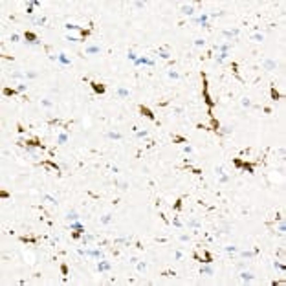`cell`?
<instances>
[{"instance_id":"54","label":"cell","mask_w":286,"mask_h":286,"mask_svg":"<svg viewBox=\"0 0 286 286\" xmlns=\"http://www.w3.org/2000/svg\"><path fill=\"white\" fill-rule=\"evenodd\" d=\"M173 207H174L176 211H178L180 207H182V200H176V202H174V205H173Z\"/></svg>"},{"instance_id":"6","label":"cell","mask_w":286,"mask_h":286,"mask_svg":"<svg viewBox=\"0 0 286 286\" xmlns=\"http://www.w3.org/2000/svg\"><path fill=\"white\" fill-rule=\"evenodd\" d=\"M90 85H92V90H94L95 94H105V90H107V88H105V85H101V83H95V81H92Z\"/></svg>"},{"instance_id":"7","label":"cell","mask_w":286,"mask_h":286,"mask_svg":"<svg viewBox=\"0 0 286 286\" xmlns=\"http://www.w3.org/2000/svg\"><path fill=\"white\" fill-rule=\"evenodd\" d=\"M110 262H107L105 259H101V261H97V271H108L110 270Z\"/></svg>"},{"instance_id":"52","label":"cell","mask_w":286,"mask_h":286,"mask_svg":"<svg viewBox=\"0 0 286 286\" xmlns=\"http://www.w3.org/2000/svg\"><path fill=\"white\" fill-rule=\"evenodd\" d=\"M119 189H121V191H127V189H129V183H127V182H121V183H119Z\"/></svg>"},{"instance_id":"44","label":"cell","mask_w":286,"mask_h":286,"mask_svg":"<svg viewBox=\"0 0 286 286\" xmlns=\"http://www.w3.org/2000/svg\"><path fill=\"white\" fill-rule=\"evenodd\" d=\"M41 105H42V107H48V108L53 107V103H51V101H48V99H41Z\"/></svg>"},{"instance_id":"58","label":"cell","mask_w":286,"mask_h":286,"mask_svg":"<svg viewBox=\"0 0 286 286\" xmlns=\"http://www.w3.org/2000/svg\"><path fill=\"white\" fill-rule=\"evenodd\" d=\"M26 13H33V4H29V6L26 7Z\"/></svg>"},{"instance_id":"27","label":"cell","mask_w":286,"mask_h":286,"mask_svg":"<svg viewBox=\"0 0 286 286\" xmlns=\"http://www.w3.org/2000/svg\"><path fill=\"white\" fill-rule=\"evenodd\" d=\"M42 200L46 202V204H53V205L57 204V198H53L51 195H44V196H42Z\"/></svg>"},{"instance_id":"19","label":"cell","mask_w":286,"mask_h":286,"mask_svg":"<svg viewBox=\"0 0 286 286\" xmlns=\"http://www.w3.org/2000/svg\"><path fill=\"white\" fill-rule=\"evenodd\" d=\"M70 227H72V229H75V231H83V233H85V226H83V224L79 222V220L72 222V224H70Z\"/></svg>"},{"instance_id":"22","label":"cell","mask_w":286,"mask_h":286,"mask_svg":"<svg viewBox=\"0 0 286 286\" xmlns=\"http://www.w3.org/2000/svg\"><path fill=\"white\" fill-rule=\"evenodd\" d=\"M136 268H138L139 273H145V270H147V262H145V261H138V262H136Z\"/></svg>"},{"instance_id":"33","label":"cell","mask_w":286,"mask_h":286,"mask_svg":"<svg viewBox=\"0 0 286 286\" xmlns=\"http://www.w3.org/2000/svg\"><path fill=\"white\" fill-rule=\"evenodd\" d=\"M233 132V129L231 127H220V134H224V136H229Z\"/></svg>"},{"instance_id":"59","label":"cell","mask_w":286,"mask_h":286,"mask_svg":"<svg viewBox=\"0 0 286 286\" xmlns=\"http://www.w3.org/2000/svg\"><path fill=\"white\" fill-rule=\"evenodd\" d=\"M233 163H235V167H242V161H240V160H235Z\"/></svg>"},{"instance_id":"13","label":"cell","mask_w":286,"mask_h":286,"mask_svg":"<svg viewBox=\"0 0 286 286\" xmlns=\"http://www.w3.org/2000/svg\"><path fill=\"white\" fill-rule=\"evenodd\" d=\"M229 51H222V53H218L217 57H215V61H217V64H222L224 63V61H226V59H229Z\"/></svg>"},{"instance_id":"15","label":"cell","mask_w":286,"mask_h":286,"mask_svg":"<svg viewBox=\"0 0 286 286\" xmlns=\"http://www.w3.org/2000/svg\"><path fill=\"white\" fill-rule=\"evenodd\" d=\"M187 227H191V229H198V227H202V224H200V220L191 218V220L187 222Z\"/></svg>"},{"instance_id":"51","label":"cell","mask_w":286,"mask_h":286,"mask_svg":"<svg viewBox=\"0 0 286 286\" xmlns=\"http://www.w3.org/2000/svg\"><path fill=\"white\" fill-rule=\"evenodd\" d=\"M183 152H185V154H191V152H193V147H191V145H185V147H183Z\"/></svg>"},{"instance_id":"35","label":"cell","mask_w":286,"mask_h":286,"mask_svg":"<svg viewBox=\"0 0 286 286\" xmlns=\"http://www.w3.org/2000/svg\"><path fill=\"white\" fill-rule=\"evenodd\" d=\"M33 24H35V26H44V24H46V17H41V19H35V20H33Z\"/></svg>"},{"instance_id":"40","label":"cell","mask_w":286,"mask_h":286,"mask_svg":"<svg viewBox=\"0 0 286 286\" xmlns=\"http://www.w3.org/2000/svg\"><path fill=\"white\" fill-rule=\"evenodd\" d=\"M195 46H205V39H202V37L195 39Z\"/></svg>"},{"instance_id":"56","label":"cell","mask_w":286,"mask_h":286,"mask_svg":"<svg viewBox=\"0 0 286 286\" xmlns=\"http://www.w3.org/2000/svg\"><path fill=\"white\" fill-rule=\"evenodd\" d=\"M182 257H183V253H182V251H180V249H178V251L174 253V259H176V261H180V259H182Z\"/></svg>"},{"instance_id":"21","label":"cell","mask_w":286,"mask_h":286,"mask_svg":"<svg viewBox=\"0 0 286 286\" xmlns=\"http://www.w3.org/2000/svg\"><path fill=\"white\" fill-rule=\"evenodd\" d=\"M195 22H196V24H204V22H209V15H207V13H202L198 19H195Z\"/></svg>"},{"instance_id":"43","label":"cell","mask_w":286,"mask_h":286,"mask_svg":"<svg viewBox=\"0 0 286 286\" xmlns=\"http://www.w3.org/2000/svg\"><path fill=\"white\" fill-rule=\"evenodd\" d=\"M218 182H220V183H227V182H229V176H227V174H220V180H218Z\"/></svg>"},{"instance_id":"38","label":"cell","mask_w":286,"mask_h":286,"mask_svg":"<svg viewBox=\"0 0 286 286\" xmlns=\"http://www.w3.org/2000/svg\"><path fill=\"white\" fill-rule=\"evenodd\" d=\"M173 226H174V227H178V229H182V227H183V224L178 220V217H174V218H173Z\"/></svg>"},{"instance_id":"57","label":"cell","mask_w":286,"mask_h":286,"mask_svg":"<svg viewBox=\"0 0 286 286\" xmlns=\"http://www.w3.org/2000/svg\"><path fill=\"white\" fill-rule=\"evenodd\" d=\"M19 39H20V37H19L17 33H13V35H11V42H19Z\"/></svg>"},{"instance_id":"20","label":"cell","mask_w":286,"mask_h":286,"mask_svg":"<svg viewBox=\"0 0 286 286\" xmlns=\"http://www.w3.org/2000/svg\"><path fill=\"white\" fill-rule=\"evenodd\" d=\"M66 141H68V132H61L59 138H57V143H59V145H64Z\"/></svg>"},{"instance_id":"42","label":"cell","mask_w":286,"mask_h":286,"mask_svg":"<svg viewBox=\"0 0 286 286\" xmlns=\"http://www.w3.org/2000/svg\"><path fill=\"white\" fill-rule=\"evenodd\" d=\"M136 136H138V138H147L149 132L147 130H136Z\"/></svg>"},{"instance_id":"18","label":"cell","mask_w":286,"mask_h":286,"mask_svg":"<svg viewBox=\"0 0 286 286\" xmlns=\"http://www.w3.org/2000/svg\"><path fill=\"white\" fill-rule=\"evenodd\" d=\"M79 218L81 217H79L75 211H68V215H66V220H68V222H75V220H79Z\"/></svg>"},{"instance_id":"47","label":"cell","mask_w":286,"mask_h":286,"mask_svg":"<svg viewBox=\"0 0 286 286\" xmlns=\"http://www.w3.org/2000/svg\"><path fill=\"white\" fill-rule=\"evenodd\" d=\"M26 90H28V85H19V86H17V92H20V94H22V92H26Z\"/></svg>"},{"instance_id":"29","label":"cell","mask_w":286,"mask_h":286,"mask_svg":"<svg viewBox=\"0 0 286 286\" xmlns=\"http://www.w3.org/2000/svg\"><path fill=\"white\" fill-rule=\"evenodd\" d=\"M273 268H275L277 271H281V273H284V270H286V268H284V264H281L279 261H273Z\"/></svg>"},{"instance_id":"49","label":"cell","mask_w":286,"mask_h":286,"mask_svg":"<svg viewBox=\"0 0 286 286\" xmlns=\"http://www.w3.org/2000/svg\"><path fill=\"white\" fill-rule=\"evenodd\" d=\"M215 173H217V176H220V174H224V169H222V165L215 167Z\"/></svg>"},{"instance_id":"12","label":"cell","mask_w":286,"mask_h":286,"mask_svg":"<svg viewBox=\"0 0 286 286\" xmlns=\"http://www.w3.org/2000/svg\"><path fill=\"white\" fill-rule=\"evenodd\" d=\"M116 95L119 99H125V97H129V95H130V92L127 90L125 86H119V88H117V92H116Z\"/></svg>"},{"instance_id":"48","label":"cell","mask_w":286,"mask_h":286,"mask_svg":"<svg viewBox=\"0 0 286 286\" xmlns=\"http://www.w3.org/2000/svg\"><path fill=\"white\" fill-rule=\"evenodd\" d=\"M127 57H129V59L132 61V63H134V61H136V59H138V57H136V53H134V51H129V53H127Z\"/></svg>"},{"instance_id":"17","label":"cell","mask_w":286,"mask_h":286,"mask_svg":"<svg viewBox=\"0 0 286 286\" xmlns=\"http://www.w3.org/2000/svg\"><path fill=\"white\" fill-rule=\"evenodd\" d=\"M215 271H213V268L211 266H204V268H200V275H205V277H211Z\"/></svg>"},{"instance_id":"46","label":"cell","mask_w":286,"mask_h":286,"mask_svg":"<svg viewBox=\"0 0 286 286\" xmlns=\"http://www.w3.org/2000/svg\"><path fill=\"white\" fill-rule=\"evenodd\" d=\"M224 249H226L227 253H235V251H237V246H226Z\"/></svg>"},{"instance_id":"31","label":"cell","mask_w":286,"mask_h":286,"mask_svg":"<svg viewBox=\"0 0 286 286\" xmlns=\"http://www.w3.org/2000/svg\"><path fill=\"white\" fill-rule=\"evenodd\" d=\"M167 75H169L171 79H174V81H178V79H180V73L176 72V70H169V72H167Z\"/></svg>"},{"instance_id":"39","label":"cell","mask_w":286,"mask_h":286,"mask_svg":"<svg viewBox=\"0 0 286 286\" xmlns=\"http://www.w3.org/2000/svg\"><path fill=\"white\" fill-rule=\"evenodd\" d=\"M13 79H26V73H20V72H13L11 73Z\"/></svg>"},{"instance_id":"9","label":"cell","mask_w":286,"mask_h":286,"mask_svg":"<svg viewBox=\"0 0 286 286\" xmlns=\"http://www.w3.org/2000/svg\"><path fill=\"white\" fill-rule=\"evenodd\" d=\"M253 279H255V275L251 273V271H242V273H240V281H242V283H251Z\"/></svg>"},{"instance_id":"1","label":"cell","mask_w":286,"mask_h":286,"mask_svg":"<svg viewBox=\"0 0 286 286\" xmlns=\"http://www.w3.org/2000/svg\"><path fill=\"white\" fill-rule=\"evenodd\" d=\"M180 13H182L183 17H193L195 15V6H193V4H183V6L180 7Z\"/></svg>"},{"instance_id":"5","label":"cell","mask_w":286,"mask_h":286,"mask_svg":"<svg viewBox=\"0 0 286 286\" xmlns=\"http://www.w3.org/2000/svg\"><path fill=\"white\" fill-rule=\"evenodd\" d=\"M229 48H231V42H226V44H215L213 50L218 51V53H222V51H229Z\"/></svg>"},{"instance_id":"25","label":"cell","mask_w":286,"mask_h":286,"mask_svg":"<svg viewBox=\"0 0 286 286\" xmlns=\"http://www.w3.org/2000/svg\"><path fill=\"white\" fill-rule=\"evenodd\" d=\"M242 169H244V171H248L249 174H253V173H255V171H253V165L249 163V161H242Z\"/></svg>"},{"instance_id":"60","label":"cell","mask_w":286,"mask_h":286,"mask_svg":"<svg viewBox=\"0 0 286 286\" xmlns=\"http://www.w3.org/2000/svg\"><path fill=\"white\" fill-rule=\"evenodd\" d=\"M138 261H139V259H138V257H132V259H130V264H136V262H138Z\"/></svg>"},{"instance_id":"4","label":"cell","mask_w":286,"mask_h":286,"mask_svg":"<svg viewBox=\"0 0 286 286\" xmlns=\"http://www.w3.org/2000/svg\"><path fill=\"white\" fill-rule=\"evenodd\" d=\"M262 66H264V70H268V72H273V70L277 68V63H275V61H271V59H264L262 61Z\"/></svg>"},{"instance_id":"41","label":"cell","mask_w":286,"mask_h":286,"mask_svg":"<svg viewBox=\"0 0 286 286\" xmlns=\"http://www.w3.org/2000/svg\"><path fill=\"white\" fill-rule=\"evenodd\" d=\"M66 41H72V42H83L85 39H79V37H72V35H68V37H66Z\"/></svg>"},{"instance_id":"30","label":"cell","mask_w":286,"mask_h":286,"mask_svg":"<svg viewBox=\"0 0 286 286\" xmlns=\"http://www.w3.org/2000/svg\"><path fill=\"white\" fill-rule=\"evenodd\" d=\"M251 41H253V42H262V41H264V35H262V33H253V35H251Z\"/></svg>"},{"instance_id":"10","label":"cell","mask_w":286,"mask_h":286,"mask_svg":"<svg viewBox=\"0 0 286 286\" xmlns=\"http://www.w3.org/2000/svg\"><path fill=\"white\" fill-rule=\"evenodd\" d=\"M101 46H86L85 48V53L86 55H94V53H101Z\"/></svg>"},{"instance_id":"23","label":"cell","mask_w":286,"mask_h":286,"mask_svg":"<svg viewBox=\"0 0 286 286\" xmlns=\"http://www.w3.org/2000/svg\"><path fill=\"white\" fill-rule=\"evenodd\" d=\"M64 28L68 29V31H77V29H79V31H83L81 26H77V24H70V22H68V24H64Z\"/></svg>"},{"instance_id":"36","label":"cell","mask_w":286,"mask_h":286,"mask_svg":"<svg viewBox=\"0 0 286 286\" xmlns=\"http://www.w3.org/2000/svg\"><path fill=\"white\" fill-rule=\"evenodd\" d=\"M255 255H257V249H255V251H242V257L244 259H251Z\"/></svg>"},{"instance_id":"50","label":"cell","mask_w":286,"mask_h":286,"mask_svg":"<svg viewBox=\"0 0 286 286\" xmlns=\"http://www.w3.org/2000/svg\"><path fill=\"white\" fill-rule=\"evenodd\" d=\"M189 239H191V237L185 235V233H183V235H180V240H182V242H189Z\"/></svg>"},{"instance_id":"8","label":"cell","mask_w":286,"mask_h":286,"mask_svg":"<svg viewBox=\"0 0 286 286\" xmlns=\"http://www.w3.org/2000/svg\"><path fill=\"white\" fill-rule=\"evenodd\" d=\"M139 112H141V114H143L145 117H149V119H152V121L156 119V116H154V114H152V110H151V108H147V107H143V105H141V107H139Z\"/></svg>"},{"instance_id":"32","label":"cell","mask_w":286,"mask_h":286,"mask_svg":"<svg viewBox=\"0 0 286 286\" xmlns=\"http://www.w3.org/2000/svg\"><path fill=\"white\" fill-rule=\"evenodd\" d=\"M240 105H242L244 108H249V107H251V99H249V97H242Z\"/></svg>"},{"instance_id":"37","label":"cell","mask_w":286,"mask_h":286,"mask_svg":"<svg viewBox=\"0 0 286 286\" xmlns=\"http://www.w3.org/2000/svg\"><path fill=\"white\" fill-rule=\"evenodd\" d=\"M270 94H271V97H273L275 101H277V99H281V97H283V95H281V94H279V92H277V90H275V88H271V90H270Z\"/></svg>"},{"instance_id":"24","label":"cell","mask_w":286,"mask_h":286,"mask_svg":"<svg viewBox=\"0 0 286 286\" xmlns=\"http://www.w3.org/2000/svg\"><path fill=\"white\" fill-rule=\"evenodd\" d=\"M107 136H108V138H110V139H117V141H119V139H123L121 132H114V130H110V132H108V134H107Z\"/></svg>"},{"instance_id":"14","label":"cell","mask_w":286,"mask_h":286,"mask_svg":"<svg viewBox=\"0 0 286 286\" xmlns=\"http://www.w3.org/2000/svg\"><path fill=\"white\" fill-rule=\"evenodd\" d=\"M26 39H28V42H31V44H41V41L37 39V35L35 33H31V31H26V35H24Z\"/></svg>"},{"instance_id":"53","label":"cell","mask_w":286,"mask_h":286,"mask_svg":"<svg viewBox=\"0 0 286 286\" xmlns=\"http://www.w3.org/2000/svg\"><path fill=\"white\" fill-rule=\"evenodd\" d=\"M26 77H28V79H35V77H37V73H35V72H26Z\"/></svg>"},{"instance_id":"55","label":"cell","mask_w":286,"mask_h":286,"mask_svg":"<svg viewBox=\"0 0 286 286\" xmlns=\"http://www.w3.org/2000/svg\"><path fill=\"white\" fill-rule=\"evenodd\" d=\"M134 6H136V9H143V7H145V2H136Z\"/></svg>"},{"instance_id":"45","label":"cell","mask_w":286,"mask_h":286,"mask_svg":"<svg viewBox=\"0 0 286 286\" xmlns=\"http://www.w3.org/2000/svg\"><path fill=\"white\" fill-rule=\"evenodd\" d=\"M4 95H15V90L13 88H4Z\"/></svg>"},{"instance_id":"26","label":"cell","mask_w":286,"mask_h":286,"mask_svg":"<svg viewBox=\"0 0 286 286\" xmlns=\"http://www.w3.org/2000/svg\"><path fill=\"white\" fill-rule=\"evenodd\" d=\"M158 57H161V59L169 61L171 57H173V53H171V51H163V50H160V51H158Z\"/></svg>"},{"instance_id":"2","label":"cell","mask_w":286,"mask_h":286,"mask_svg":"<svg viewBox=\"0 0 286 286\" xmlns=\"http://www.w3.org/2000/svg\"><path fill=\"white\" fill-rule=\"evenodd\" d=\"M139 64H143V66H154V61L149 59V57H145V55H141V57H138V59L134 61V66H139Z\"/></svg>"},{"instance_id":"16","label":"cell","mask_w":286,"mask_h":286,"mask_svg":"<svg viewBox=\"0 0 286 286\" xmlns=\"http://www.w3.org/2000/svg\"><path fill=\"white\" fill-rule=\"evenodd\" d=\"M112 218H114V215H112V213H107V215H103V217L99 218V222L107 226V224H110V222H112Z\"/></svg>"},{"instance_id":"28","label":"cell","mask_w":286,"mask_h":286,"mask_svg":"<svg viewBox=\"0 0 286 286\" xmlns=\"http://www.w3.org/2000/svg\"><path fill=\"white\" fill-rule=\"evenodd\" d=\"M92 240H94V237H92V235H83V239H81V244H83V246H88Z\"/></svg>"},{"instance_id":"34","label":"cell","mask_w":286,"mask_h":286,"mask_svg":"<svg viewBox=\"0 0 286 286\" xmlns=\"http://www.w3.org/2000/svg\"><path fill=\"white\" fill-rule=\"evenodd\" d=\"M44 165H46V167H50V169H53L55 173H59V165L53 163V161H44Z\"/></svg>"},{"instance_id":"11","label":"cell","mask_w":286,"mask_h":286,"mask_svg":"<svg viewBox=\"0 0 286 286\" xmlns=\"http://www.w3.org/2000/svg\"><path fill=\"white\" fill-rule=\"evenodd\" d=\"M57 61H59L63 66H72V61L66 57V53H59V55H57Z\"/></svg>"},{"instance_id":"3","label":"cell","mask_w":286,"mask_h":286,"mask_svg":"<svg viewBox=\"0 0 286 286\" xmlns=\"http://www.w3.org/2000/svg\"><path fill=\"white\" fill-rule=\"evenodd\" d=\"M239 33H240V29H239V28H233V29H224V31H222V35H224V37H226L229 42H231V39H235Z\"/></svg>"}]
</instances>
